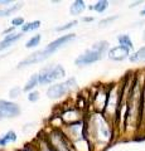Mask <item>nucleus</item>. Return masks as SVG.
<instances>
[{
  "label": "nucleus",
  "instance_id": "9",
  "mask_svg": "<svg viewBox=\"0 0 145 151\" xmlns=\"http://www.w3.org/2000/svg\"><path fill=\"white\" fill-rule=\"evenodd\" d=\"M22 38V34H17V33H14V34H9L4 38V40L0 42V50L5 49L6 47H9L10 44H13L14 42H17L18 39H20Z\"/></svg>",
  "mask_w": 145,
  "mask_h": 151
},
{
  "label": "nucleus",
  "instance_id": "14",
  "mask_svg": "<svg viewBox=\"0 0 145 151\" xmlns=\"http://www.w3.org/2000/svg\"><path fill=\"white\" fill-rule=\"evenodd\" d=\"M38 82H39V76H38V74H33V76H32V78L29 79V82L25 84L24 91H30L32 88L35 87V84L38 83Z\"/></svg>",
  "mask_w": 145,
  "mask_h": 151
},
{
  "label": "nucleus",
  "instance_id": "19",
  "mask_svg": "<svg viewBox=\"0 0 145 151\" xmlns=\"http://www.w3.org/2000/svg\"><path fill=\"white\" fill-rule=\"evenodd\" d=\"M77 24V22H71V23H68V24H66V25H63V27H58V28H56V30H66V29H69V28H72V27H74Z\"/></svg>",
  "mask_w": 145,
  "mask_h": 151
},
{
  "label": "nucleus",
  "instance_id": "24",
  "mask_svg": "<svg viewBox=\"0 0 145 151\" xmlns=\"http://www.w3.org/2000/svg\"><path fill=\"white\" fill-rule=\"evenodd\" d=\"M141 15H145V9H144V10L141 12Z\"/></svg>",
  "mask_w": 145,
  "mask_h": 151
},
{
  "label": "nucleus",
  "instance_id": "3",
  "mask_svg": "<svg viewBox=\"0 0 145 151\" xmlns=\"http://www.w3.org/2000/svg\"><path fill=\"white\" fill-rule=\"evenodd\" d=\"M90 129L92 130V136L96 139H99L100 141H109L110 139V130L109 126L105 122V120L102 119L100 115H95L92 117V120L90 122Z\"/></svg>",
  "mask_w": 145,
  "mask_h": 151
},
{
  "label": "nucleus",
  "instance_id": "20",
  "mask_svg": "<svg viewBox=\"0 0 145 151\" xmlns=\"http://www.w3.org/2000/svg\"><path fill=\"white\" fill-rule=\"evenodd\" d=\"M38 98H39V93H38V92H32L30 94H28V100L32 101V102L37 101Z\"/></svg>",
  "mask_w": 145,
  "mask_h": 151
},
{
  "label": "nucleus",
  "instance_id": "23",
  "mask_svg": "<svg viewBox=\"0 0 145 151\" xmlns=\"http://www.w3.org/2000/svg\"><path fill=\"white\" fill-rule=\"evenodd\" d=\"M83 20H85V22H90V20H92V18H85Z\"/></svg>",
  "mask_w": 145,
  "mask_h": 151
},
{
  "label": "nucleus",
  "instance_id": "5",
  "mask_svg": "<svg viewBox=\"0 0 145 151\" xmlns=\"http://www.w3.org/2000/svg\"><path fill=\"white\" fill-rule=\"evenodd\" d=\"M74 86H76V79L69 78L66 82H62V83H58V84L52 86L48 89L47 94H48L49 98H59V97H62L63 94H66L67 92L71 91Z\"/></svg>",
  "mask_w": 145,
  "mask_h": 151
},
{
  "label": "nucleus",
  "instance_id": "22",
  "mask_svg": "<svg viewBox=\"0 0 145 151\" xmlns=\"http://www.w3.org/2000/svg\"><path fill=\"white\" fill-rule=\"evenodd\" d=\"M20 93V91H19V89H18V88H14V89H12V92H10V96L12 97H17L18 96V94H19Z\"/></svg>",
  "mask_w": 145,
  "mask_h": 151
},
{
  "label": "nucleus",
  "instance_id": "1",
  "mask_svg": "<svg viewBox=\"0 0 145 151\" xmlns=\"http://www.w3.org/2000/svg\"><path fill=\"white\" fill-rule=\"evenodd\" d=\"M73 38H74V34H67V35H63V37L58 38V39H56L54 42H52V43H49L44 49H42V50H39V52H35V53L30 54V55L28 57V58H25L24 60H22L18 67L23 68V67H25V65H30V64H33V63L42 62V60H44L45 58H48V57L52 54L53 52H56L58 48H61L62 45L66 44L67 42L72 40Z\"/></svg>",
  "mask_w": 145,
  "mask_h": 151
},
{
  "label": "nucleus",
  "instance_id": "10",
  "mask_svg": "<svg viewBox=\"0 0 145 151\" xmlns=\"http://www.w3.org/2000/svg\"><path fill=\"white\" fill-rule=\"evenodd\" d=\"M83 10H85V3H83L82 0H76L71 5V9H69L72 15H78V14H81Z\"/></svg>",
  "mask_w": 145,
  "mask_h": 151
},
{
  "label": "nucleus",
  "instance_id": "12",
  "mask_svg": "<svg viewBox=\"0 0 145 151\" xmlns=\"http://www.w3.org/2000/svg\"><path fill=\"white\" fill-rule=\"evenodd\" d=\"M15 140H17L15 134H14L13 131H9L8 134H5V135L3 136V137H0V146L5 145L8 142H12V141H15Z\"/></svg>",
  "mask_w": 145,
  "mask_h": 151
},
{
  "label": "nucleus",
  "instance_id": "21",
  "mask_svg": "<svg viewBox=\"0 0 145 151\" xmlns=\"http://www.w3.org/2000/svg\"><path fill=\"white\" fill-rule=\"evenodd\" d=\"M13 25L14 27H17V25H22L23 23H24V19L23 18H15V19H13Z\"/></svg>",
  "mask_w": 145,
  "mask_h": 151
},
{
  "label": "nucleus",
  "instance_id": "25",
  "mask_svg": "<svg viewBox=\"0 0 145 151\" xmlns=\"http://www.w3.org/2000/svg\"><path fill=\"white\" fill-rule=\"evenodd\" d=\"M144 39H145V30H144Z\"/></svg>",
  "mask_w": 145,
  "mask_h": 151
},
{
  "label": "nucleus",
  "instance_id": "7",
  "mask_svg": "<svg viewBox=\"0 0 145 151\" xmlns=\"http://www.w3.org/2000/svg\"><path fill=\"white\" fill-rule=\"evenodd\" d=\"M128 55H129V49L125 48V47H123V45L115 47V48H112L109 52V57L114 60H123Z\"/></svg>",
  "mask_w": 145,
  "mask_h": 151
},
{
  "label": "nucleus",
  "instance_id": "18",
  "mask_svg": "<svg viewBox=\"0 0 145 151\" xmlns=\"http://www.w3.org/2000/svg\"><path fill=\"white\" fill-rule=\"evenodd\" d=\"M106 8H107V1H105V0H101V1L96 3V5L93 6V9H95L96 12H99V13H102Z\"/></svg>",
  "mask_w": 145,
  "mask_h": 151
},
{
  "label": "nucleus",
  "instance_id": "13",
  "mask_svg": "<svg viewBox=\"0 0 145 151\" xmlns=\"http://www.w3.org/2000/svg\"><path fill=\"white\" fill-rule=\"evenodd\" d=\"M119 42H120L121 45L125 47V48H128V49L133 48V42H131V39L129 38V35H125V34L120 35V37H119Z\"/></svg>",
  "mask_w": 145,
  "mask_h": 151
},
{
  "label": "nucleus",
  "instance_id": "16",
  "mask_svg": "<svg viewBox=\"0 0 145 151\" xmlns=\"http://www.w3.org/2000/svg\"><path fill=\"white\" fill-rule=\"evenodd\" d=\"M22 5H14L12 8H9V9H1L0 10V17H6V15H10L12 13H14L15 10H18V9H20Z\"/></svg>",
  "mask_w": 145,
  "mask_h": 151
},
{
  "label": "nucleus",
  "instance_id": "2",
  "mask_svg": "<svg viewBox=\"0 0 145 151\" xmlns=\"http://www.w3.org/2000/svg\"><path fill=\"white\" fill-rule=\"evenodd\" d=\"M107 42H99L92 45V48L87 49L85 53L81 54L78 58L74 60L77 65H85V64H91L93 62H97L99 59L102 58V54L105 53L107 49Z\"/></svg>",
  "mask_w": 145,
  "mask_h": 151
},
{
  "label": "nucleus",
  "instance_id": "17",
  "mask_svg": "<svg viewBox=\"0 0 145 151\" xmlns=\"http://www.w3.org/2000/svg\"><path fill=\"white\" fill-rule=\"evenodd\" d=\"M39 42H40V35H34L33 38H30L29 40H28V43H27V47L28 48H33V47L35 45H38L39 44Z\"/></svg>",
  "mask_w": 145,
  "mask_h": 151
},
{
  "label": "nucleus",
  "instance_id": "4",
  "mask_svg": "<svg viewBox=\"0 0 145 151\" xmlns=\"http://www.w3.org/2000/svg\"><path fill=\"white\" fill-rule=\"evenodd\" d=\"M39 76V83L44 84V83H50L56 81L58 78H63L66 76L64 69L61 67V65H54V67H48L40 70Z\"/></svg>",
  "mask_w": 145,
  "mask_h": 151
},
{
  "label": "nucleus",
  "instance_id": "6",
  "mask_svg": "<svg viewBox=\"0 0 145 151\" xmlns=\"http://www.w3.org/2000/svg\"><path fill=\"white\" fill-rule=\"evenodd\" d=\"M20 113V108L13 102L0 100V120L5 117H14Z\"/></svg>",
  "mask_w": 145,
  "mask_h": 151
},
{
  "label": "nucleus",
  "instance_id": "15",
  "mask_svg": "<svg viewBox=\"0 0 145 151\" xmlns=\"http://www.w3.org/2000/svg\"><path fill=\"white\" fill-rule=\"evenodd\" d=\"M39 25H40V22H39V20L28 23V24L23 25V32H30V30H34V29H37V28H39Z\"/></svg>",
  "mask_w": 145,
  "mask_h": 151
},
{
  "label": "nucleus",
  "instance_id": "11",
  "mask_svg": "<svg viewBox=\"0 0 145 151\" xmlns=\"http://www.w3.org/2000/svg\"><path fill=\"white\" fill-rule=\"evenodd\" d=\"M130 60H131V62H145V47L140 48L138 52H135V53L130 57Z\"/></svg>",
  "mask_w": 145,
  "mask_h": 151
},
{
  "label": "nucleus",
  "instance_id": "8",
  "mask_svg": "<svg viewBox=\"0 0 145 151\" xmlns=\"http://www.w3.org/2000/svg\"><path fill=\"white\" fill-rule=\"evenodd\" d=\"M52 141H53V146H54L56 151H71L68 149V146H67L66 139H64L61 134L53 135L52 136Z\"/></svg>",
  "mask_w": 145,
  "mask_h": 151
}]
</instances>
